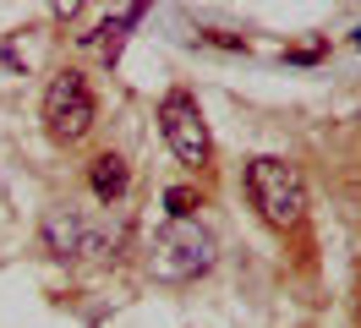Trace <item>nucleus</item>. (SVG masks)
I'll return each mask as SVG.
<instances>
[{
	"instance_id": "10",
	"label": "nucleus",
	"mask_w": 361,
	"mask_h": 328,
	"mask_svg": "<svg viewBox=\"0 0 361 328\" xmlns=\"http://www.w3.org/2000/svg\"><path fill=\"white\" fill-rule=\"evenodd\" d=\"M356 44H361V39H356Z\"/></svg>"
},
{
	"instance_id": "8",
	"label": "nucleus",
	"mask_w": 361,
	"mask_h": 328,
	"mask_svg": "<svg viewBox=\"0 0 361 328\" xmlns=\"http://www.w3.org/2000/svg\"><path fill=\"white\" fill-rule=\"evenodd\" d=\"M49 11H55V22H77L88 11V0H49Z\"/></svg>"
},
{
	"instance_id": "4",
	"label": "nucleus",
	"mask_w": 361,
	"mask_h": 328,
	"mask_svg": "<svg viewBox=\"0 0 361 328\" xmlns=\"http://www.w3.org/2000/svg\"><path fill=\"white\" fill-rule=\"evenodd\" d=\"M99 121V99H93V87L82 71H55L44 87V131L55 142H82Z\"/></svg>"
},
{
	"instance_id": "7",
	"label": "nucleus",
	"mask_w": 361,
	"mask_h": 328,
	"mask_svg": "<svg viewBox=\"0 0 361 328\" xmlns=\"http://www.w3.org/2000/svg\"><path fill=\"white\" fill-rule=\"evenodd\" d=\"M164 202H170V219H192V208H197V192L176 186V192H164Z\"/></svg>"
},
{
	"instance_id": "2",
	"label": "nucleus",
	"mask_w": 361,
	"mask_h": 328,
	"mask_svg": "<svg viewBox=\"0 0 361 328\" xmlns=\"http://www.w3.org/2000/svg\"><path fill=\"white\" fill-rule=\"evenodd\" d=\"M219 257V241L208 224L197 219H170L154 241H148V274L164 284H186V279H203Z\"/></svg>"
},
{
	"instance_id": "9",
	"label": "nucleus",
	"mask_w": 361,
	"mask_h": 328,
	"mask_svg": "<svg viewBox=\"0 0 361 328\" xmlns=\"http://www.w3.org/2000/svg\"><path fill=\"white\" fill-rule=\"evenodd\" d=\"M142 6H148V0H137V11H142Z\"/></svg>"
},
{
	"instance_id": "6",
	"label": "nucleus",
	"mask_w": 361,
	"mask_h": 328,
	"mask_svg": "<svg viewBox=\"0 0 361 328\" xmlns=\"http://www.w3.org/2000/svg\"><path fill=\"white\" fill-rule=\"evenodd\" d=\"M88 186H93V197H99L104 208H115V202L126 197V186H132L126 159H121V153H99V159L88 164Z\"/></svg>"
},
{
	"instance_id": "3",
	"label": "nucleus",
	"mask_w": 361,
	"mask_h": 328,
	"mask_svg": "<svg viewBox=\"0 0 361 328\" xmlns=\"http://www.w3.org/2000/svg\"><path fill=\"white\" fill-rule=\"evenodd\" d=\"M39 241H44L49 257H61V262L110 257L115 246H121V224L93 219L88 208H49L44 224H39Z\"/></svg>"
},
{
	"instance_id": "1",
	"label": "nucleus",
	"mask_w": 361,
	"mask_h": 328,
	"mask_svg": "<svg viewBox=\"0 0 361 328\" xmlns=\"http://www.w3.org/2000/svg\"><path fill=\"white\" fill-rule=\"evenodd\" d=\"M241 186H247V202L257 208L263 224L285 230V236L307 224V181H301V170H295L290 159H279V153H257V159H247Z\"/></svg>"
},
{
	"instance_id": "5",
	"label": "nucleus",
	"mask_w": 361,
	"mask_h": 328,
	"mask_svg": "<svg viewBox=\"0 0 361 328\" xmlns=\"http://www.w3.org/2000/svg\"><path fill=\"white\" fill-rule=\"evenodd\" d=\"M159 131H164V142L176 153L186 170H203L208 159H214V131L203 121V104L186 93V87H170L164 99H159Z\"/></svg>"
}]
</instances>
